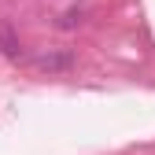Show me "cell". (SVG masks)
<instances>
[{
    "mask_svg": "<svg viewBox=\"0 0 155 155\" xmlns=\"http://www.w3.org/2000/svg\"><path fill=\"white\" fill-rule=\"evenodd\" d=\"M0 48H4V55H11V59L22 55V45H18V37L8 30V22H0Z\"/></svg>",
    "mask_w": 155,
    "mask_h": 155,
    "instance_id": "obj_1",
    "label": "cell"
},
{
    "mask_svg": "<svg viewBox=\"0 0 155 155\" xmlns=\"http://www.w3.org/2000/svg\"><path fill=\"white\" fill-rule=\"evenodd\" d=\"M78 22H81V11H78V8H70V11L63 15V22H59V26H67V30H70V26H78Z\"/></svg>",
    "mask_w": 155,
    "mask_h": 155,
    "instance_id": "obj_3",
    "label": "cell"
},
{
    "mask_svg": "<svg viewBox=\"0 0 155 155\" xmlns=\"http://www.w3.org/2000/svg\"><path fill=\"white\" fill-rule=\"evenodd\" d=\"M41 70H67L70 67V55H37L33 59Z\"/></svg>",
    "mask_w": 155,
    "mask_h": 155,
    "instance_id": "obj_2",
    "label": "cell"
}]
</instances>
